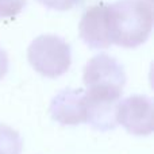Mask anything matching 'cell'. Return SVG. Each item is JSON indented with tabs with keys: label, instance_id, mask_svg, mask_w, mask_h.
I'll return each instance as SVG.
<instances>
[{
	"label": "cell",
	"instance_id": "6da1fadb",
	"mask_svg": "<svg viewBox=\"0 0 154 154\" xmlns=\"http://www.w3.org/2000/svg\"><path fill=\"white\" fill-rule=\"evenodd\" d=\"M109 43L137 48L147 41L153 29L152 0H118L106 8Z\"/></svg>",
	"mask_w": 154,
	"mask_h": 154
},
{
	"label": "cell",
	"instance_id": "7a4b0ae2",
	"mask_svg": "<svg viewBox=\"0 0 154 154\" xmlns=\"http://www.w3.org/2000/svg\"><path fill=\"white\" fill-rule=\"evenodd\" d=\"M84 85L88 100L95 106L116 107L126 85V72L115 57L100 53L84 68Z\"/></svg>",
	"mask_w": 154,
	"mask_h": 154
},
{
	"label": "cell",
	"instance_id": "3957f363",
	"mask_svg": "<svg viewBox=\"0 0 154 154\" xmlns=\"http://www.w3.org/2000/svg\"><path fill=\"white\" fill-rule=\"evenodd\" d=\"M27 60L42 76L57 79L65 75L70 68V45L58 35H39L30 43L27 49Z\"/></svg>",
	"mask_w": 154,
	"mask_h": 154
},
{
	"label": "cell",
	"instance_id": "277c9868",
	"mask_svg": "<svg viewBox=\"0 0 154 154\" xmlns=\"http://www.w3.org/2000/svg\"><path fill=\"white\" fill-rule=\"evenodd\" d=\"M115 120L130 134L150 135L153 133V99L146 95H131L119 100Z\"/></svg>",
	"mask_w": 154,
	"mask_h": 154
},
{
	"label": "cell",
	"instance_id": "5b68a950",
	"mask_svg": "<svg viewBox=\"0 0 154 154\" xmlns=\"http://www.w3.org/2000/svg\"><path fill=\"white\" fill-rule=\"evenodd\" d=\"M50 115L64 126H77L89 122V101L82 88H65L50 103Z\"/></svg>",
	"mask_w": 154,
	"mask_h": 154
},
{
	"label": "cell",
	"instance_id": "8992f818",
	"mask_svg": "<svg viewBox=\"0 0 154 154\" xmlns=\"http://www.w3.org/2000/svg\"><path fill=\"white\" fill-rule=\"evenodd\" d=\"M107 3L89 7L81 16L79 24V35L82 42L91 49L101 50L111 46L106 20Z\"/></svg>",
	"mask_w": 154,
	"mask_h": 154
},
{
	"label": "cell",
	"instance_id": "52a82bcc",
	"mask_svg": "<svg viewBox=\"0 0 154 154\" xmlns=\"http://www.w3.org/2000/svg\"><path fill=\"white\" fill-rule=\"evenodd\" d=\"M23 142L19 133L7 125H0V154H20Z\"/></svg>",
	"mask_w": 154,
	"mask_h": 154
},
{
	"label": "cell",
	"instance_id": "ba28073f",
	"mask_svg": "<svg viewBox=\"0 0 154 154\" xmlns=\"http://www.w3.org/2000/svg\"><path fill=\"white\" fill-rule=\"evenodd\" d=\"M27 0H0V18H14L24 8Z\"/></svg>",
	"mask_w": 154,
	"mask_h": 154
},
{
	"label": "cell",
	"instance_id": "9c48e42d",
	"mask_svg": "<svg viewBox=\"0 0 154 154\" xmlns=\"http://www.w3.org/2000/svg\"><path fill=\"white\" fill-rule=\"evenodd\" d=\"M42 5L50 10H57V11H66L73 8L79 3V0H37Z\"/></svg>",
	"mask_w": 154,
	"mask_h": 154
},
{
	"label": "cell",
	"instance_id": "30bf717a",
	"mask_svg": "<svg viewBox=\"0 0 154 154\" xmlns=\"http://www.w3.org/2000/svg\"><path fill=\"white\" fill-rule=\"evenodd\" d=\"M8 72V56L2 48H0V80Z\"/></svg>",
	"mask_w": 154,
	"mask_h": 154
}]
</instances>
